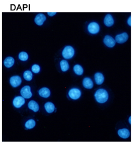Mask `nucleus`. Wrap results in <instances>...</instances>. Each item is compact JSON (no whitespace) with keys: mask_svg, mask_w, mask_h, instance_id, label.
Masks as SVG:
<instances>
[{"mask_svg":"<svg viewBox=\"0 0 133 146\" xmlns=\"http://www.w3.org/2000/svg\"><path fill=\"white\" fill-rule=\"evenodd\" d=\"M95 98L97 102L100 104H104L108 100L109 94L105 89H98L95 94Z\"/></svg>","mask_w":133,"mask_h":146,"instance_id":"nucleus-1","label":"nucleus"},{"mask_svg":"<svg viewBox=\"0 0 133 146\" xmlns=\"http://www.w3.org/2000/svg\"><path fill=\"white\" fill-rule=\"evenodd\" d=\"M75 54V50L71 46H66L62 51V56L63 57L67 59H70L73 58Z\"/></svg>","mask_w":133,"mask_h":146,"instance_id":"nucleus-2","label":"nucleus"},{"mask_svg":"<svg viewBox=\"0 0 133 146\" xmlns=\"http://www.w3.org/2000/svg\"><path fill=\"white\" fill-rule=\"evenodd\" d=\"M68 96L73 100H77L81 97V92L79 89L72 88L68 92Z\"/></svg>","mask_w":133,"mask_h":146,"instance_id":"nucleus-3","label":"nucleus"},{"mask_svg":"<svg viewBox=\"0 0 133 146\" xmlns=\"http://www.w3.org/2000/svg\"><path fill=\"white\" fill-rule=\"evenodd\" d=\"M88 31L92 34H96L100 31V26L96 22H92L88 25Z\"/></svg>","mask_w":133,"mask_h":146,"instance_id":"nucleus-4","label":"nucleus"},{"mask_svg":"<svg viewBox=\"0 0 133 146\" xmlns=\"http://www.w3.org/2000/svg\"><path fill=\"white\" fill-rule=\"evenodd\" d=\"M20 94L21 96L25 98H30L32 96L31 91V88L29 86H25L21 88Z\"/></svg>","mask_w":133,"mask_h":146,"instance_id":"nucleus-5","label":"nucleus"},{"mask_svg":"<svg viewBox=\"0 0 133 146\" xmlns=\"http://www.w3.org/2000/svg\"><path fill=\"white\" fill-rule=\"evenodd\" d=\"M128 38H129V36L126 33H123L120 34H118L115 38V42H117L118 44H123V43L126 42Z\"/></svg>","mask_w":133,"mask_h":146,"instance_id":"nucleus-6","label":"nucleus"},{"mask_svg":"<svg viewBox=\"0 0 133 146\" xmlns=\"http://www.w3.org/2000/svg\"><path fill=\"white\" fill-rule=\"evenodd\" d=\"M24 97L22 96L16 97L13 100V105L17 108H20L25 104V100Z\"/></svg>","mask_w":133,"mask_h":146,"instance_id":"nucleus-7","label":"nucleus"},{"mask_svg":"<svg viewBox=\"0 0 133 146\" xmlns=\"http://www.w3.org/2000/svg\"><path fill=\"white\" fill-rule=\"evenodd\" d=\"M104 44L109 48H112L115 45V40L114 39V38L110 36L107 35L103 39Z\"/></svg>","mask_w":133,"mask_h":146,"instance_id":"nucleus-8","label":"nucleus"},{"mask_svg":"<svg viewBox=\"0 0 133 146\" xmlns=\"http://www.w3.org/2000/svg\"><path fill=\"white\" fill-rule=\"evenodd\" d=\"M10 83L12 87L17 88L21 83V79L19 76H12L10 79Z\"/></svg>","mask_w":133,"mask_h":146,"instance_id":"nucleus-9","label":"nucleus"},{"mask_svg":"<svg viewBox=\"0 0 133 146\" xmlns=\"http://www.w3.org/2000/svg\"><path fill=\"white\" fill-rule=\"evenodd\" d=\"M46 17L44 14H37L36 17H35V19H34V21H35V23L38 25V26H41L45 22V21L46 20Z\"/></svg>","mask_w":133,"mask_h":146,"instance_id":"nucleus-10","label":"nucleus"},{"mask_svg":"<svg viewBox=\"0 0 133 146\" xmlns=\"http://www.w3.org/2000/svg\"><path fill=\"white\" fill-rule=\"evenodd\" d=\"M104 23L108 27H111L114 23V20L111 14H107L104 19Z\"/></svg>","mask_w":133,"mask_h":146,"instance_id":"nucleus-11","label":"nucleus"},{"mask_svg":"<svg viewBox=\"0 0 133 146\" xmlns=\"http://www.w3.org/2000/svg\"><path fill=\"white\" fill-rule=\"evenodd\" d=\"M118 135L122 138L127 139L130 136V131L126 128H123L118 131Z\"/></svg>","mask_w":133,"mask_h":146,"instance_id":"nucleus-12","label":"nucleus"},{"mask_svg":"<svg viewBox=\"0 0 133 146\" xmlns=\"http://www.w3.org/2000/svg\"><path fill=\"white\" fill-rule=\"evenodd\" d=\"M94 78H95V81L96 83L98 85H101V84L103 83L105 81L104 75L100 72L96 73L95 75H94Z\"/></svg>","mask_w":133,"mask_h":146,"instance_id":"nucleus-13","label":"nucleus"},{"mask_svg":"<svg viewBox=\"0 0 133 146\" xmlns=\"http://www.w3.org/2000/svg\"><path fill=\"white\" fill-rule=\"evenodd\" d=\"M38 94H39L41 97L44 98H48L50 96L51 92L48 88H43L38 91Z\"/></svg>","mask_w":133,"mask_h":146,"instance_id":"nucleus-14","label":"nucleus"},{"mask_svg":"<svg viewBox=\"0 0 133 146\" xmlns=\"http://www.w3.org/2000/svg\"><path fill=\"white\" fill-rule=\"evenodd\" d=\"M83 86L86 89H92L93 86L92 80L90 78H85L83 81Z\"/></svg>","mask_w":133,"mask_h":146,"instance_id":"nucleus-15","label":"nucleus"},{"mask_svg":"<svg viewBox=\"0 0 133 146\" xmlns=\"http://www.w3.org/2000/svg\"><path fill=\"white\" fill-rule=\"evenodd\" d=\"M28 108L34 111V112H37L38 110H39V106H38L36 102L31 100L28 103Z\"/></svg>","mask_w":133,"mask_h":146,"instance_id":"nucleus-16","label":"nucleus"},{"mask_svg":"<svg viewBox=\"0 0 133 146\" xmlns=\"http://www.w3.org/2000/svg\"><path fill=\"white\" fill-rule=\"evenodd\" d=\"M15 60L12 57H7L4 61V65L7 68H10L14 66Z\"/></svg>","mask_w":133,"mask_h":146,"instance_id":"nucleus-17","label":"nucleus"},{"mask_svg":"<svg viewBox=\"0 0 133 146\" xmlns=\"http://www.w3.org/2000/svg\"><path fill=\"white\" fill-rule=\"evenodd\" d=\"M45 109L47 113H52L55 110L54 105L51 102H46L45 104Z\"/></svg>","mask_w":133,"mask_h":146,"instance_id":"nucleus-18","label":"nucleus"},{"mask_svg":"<svg viewBox=\"0 0 133 146\" xmlns=\"http://www.w3.org/2000/svg\"><path fill=\"white\" fill-rule=\"evenodd\" d=\"M60 66L62 72H66L69 69V64L66 60H62L60 62Z\"/></svg>","mask_w":133,"mask_h":146,"instance_id":"nucleus-19","label":"nucleus"},{"mask_svg":"<svg viewBox=\"0 0 133 146\" xmlns=\"http://www.w3.org/2000/svg\"><path fill=\"white\" fill-rule=\"evenodd\" d=\"M73 70L75 74L78 75H81L83 74V68L79 64H76L73 67Z\"/></svg>","mask_w":133,"mask_h":146,"instance_id":"nucleus-20","label":"nucleus"},{"mask_svg":"<svg viewBox=\"0 0 133 146\" xmlns=\"http://www.w3.org/2000/svg\"><path fill=\"white\" fill-rule=\"evenodd\" d=\"M36 125V122L33 119H29L25 123V127H26L27 129H31L33 128Z\"/></svg>","mask_w":133,"mask_h":146,"instance_id":"nucleus-21","label":"nucleus"},{"mask_svg":"<svg viewBox=\"0 0 133 146\" xmlns=\"http://www.w3.org/2000/svg\"><path fill=\"white\" fill-rule=\"evenodd\" d=\"M24 78L26 81H31L32 78V74L31 71L26 70L23 74Z\"/></svg>","mask_w":133,"mask_h":146,"instance_id":"nucleus-22","label":"nucleus"},{"mask_svg":"<svg viewBox=\"0 0 133 146\" xmlns=\"http://www.w3.org/2000/svg\"><path fill=\"white\" fill-rule=\"evenodd\" d=\"M19 58L20 60L22 61H27L28 59V54H27V53L24 52V51H22V52H21L19 53Z\"/></svg>","mask_w":133,"mask_h":146,"instance_id":"nucleus-23","label":"nucleus"},{"mask_svg":"<svg viewBox=\"0 0 133 146\" xmlns=\"http://www.w3.org/2000/svg\"><path fill=\"white\" fill-rule=\"evenodd\" d=\"M31 70L34 73H35V74H38L40 70V67L39 66L37 65V64H34V65L32 66Z\"/></svg>","mask_w":133,"mask_h":146,"instance_id":"nucleus-24","label":"nucleus"},{"mask_svg":"<svg viewBox=\"0 0 133 146\" xmlns=\"http://www.w3.org/2000/svg\"><path fill=\"white\" fill-rule=\"evenodd\" d=\"M131 17L130 16V17H129V19H128V25H129V26H131Z\"/></svg>","mask_w":133,"mask_h":146,"instance_id":"nucleus-25","label":"nucleus"},{"mask_svg":"<svg viewBox=\"0 0 133 146\" xmlns=\"http://www.w3.org/2000/svg\"><path fill=\"white\" fill-rule=\"evenodd\" d=\"M56 14V12H54V13H50V12H48V14L50 16H53V15H54Z\"/></svg>","mask_w":133,"mask_h":146,"instance_id":"nucleus-26","label":"nucleus"}]
</instances>
